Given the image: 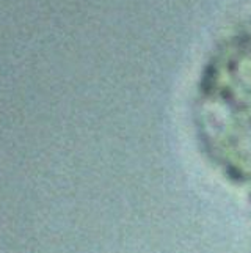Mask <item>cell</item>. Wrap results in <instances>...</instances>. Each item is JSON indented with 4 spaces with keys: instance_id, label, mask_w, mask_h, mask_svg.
I'll return each instance as SVG.
<instances>
[{
    "instance_id": "obj_1",
    "label": "cell",
    "mask_w": 251,
    "mask_h": 253,
    "mask_svg": "<svg viewBox=\"0 0 251 253\" xmlns=\"http://www.w3.org/2000/svg\"><path fill=\"white\" fill-rule=\"evenodd\" d=\"M193 125L207 161L229 181L251 184V16L232 25L207 57Z\"/></svg>"
}]
</instances>
